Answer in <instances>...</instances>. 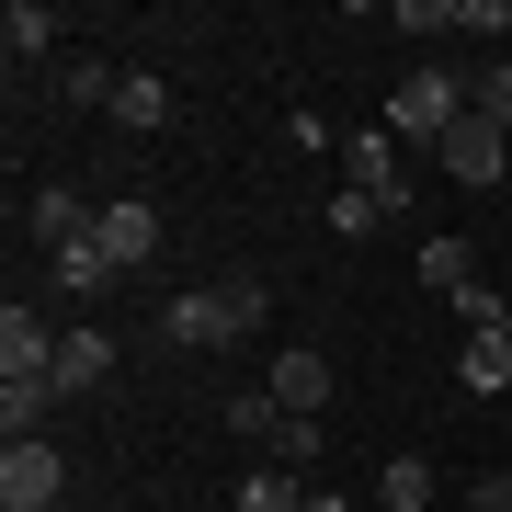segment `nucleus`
Returning a JSON list of instances; mask_svg holds the SVG:
<instances>
[{
	"instance_id": "obj_1",
	"label": "nucleus",
	"mask_w": 512,
	"mask_h": 512,
	"mask_svg": "<svg viewBox=\"0 0 512 512\" xmlns=\"http://www.w3.org/2000/svg\"><path fill=\"white\" fill-rule=\"evenodd\" d=\"M251 330H262V285H251V274L194 285V296L160 308V342H171V353H228V342H251Z\"/></svg>"
},
{
	"instance_id": "obj_2",
	"label": "nucleus",
	"mask_w": 512,
	"mask_h": 512,
	"mask_svg": "<svg viewBox=\"0 0 512 512\" xmlns=\"http://www.w3.org/2000/svg\"><path fill=\"white\" fill-rule=\"evenodd\" d=\"M467 126V80L456 69H410L399 92H387V137H421V148H444Z\"/></svg>"
},
{
	"instance_id": "obj_3",
	"label": "nucleus",
	"mask_w": 512,
	"mask_h": 512,
	"mask_svg": "<svg viewBox=\"0 0 512 512\" xmlns=\"http://www.w3.org/2000/svg\"><path fill=\"white\" fill-rule=\"evenodd\" d=\"M57 490H69V456H57L46 433L0 444V512H57Z\"/></svg>"
},
{
	"instance_id": "obj_4",
	"label": "nucleus",
	"mask_w": 512,
	"mask_h": 512,
	"mask_svg": "<svg viewBox=\"0 0 512 512\" xmlns=\"http://www.w3.org/2000/svg\"><path fill=\"white\" fill-rule=\"evenodd\" d=\"M342 183H353V194H376L387 217H410V160H399V137H387V126H353V148H342Z\"/></svg>"
},
{
	"instance_id": "obj_5",
	"label": "nucleus",
	"mask_w": 512,
	"mask_h": 512,
	"mask_svg": "<svg viewBox=\"0 0 512 512\" xmlns=\"http://www.w3.org/2000/svg\"><path fill=\"white\" fill-rule=\"evenodd\" d=\"M0 387H57V319L0 308Z\"/></svg>"
},
{
	"instance_id": "obj_6",
	"label": "nucleus",
	"mask_w": 512,
	"mask_h": 512,
	"mask_svg": "<svg viewBox=\"0 0 512 512\" xmlns=\"http://www.w3.org/2000/svg\"><path fill=\"white\" fill-rule=\"evenodd\" d=\"M92 239H103V262H114V274H137V262H160V239H171V228H160V205H148V194H114Z\"/></svg>"
},
{
	"instance_id": "obj_7",
	"label": "nucleus",
	"mask_w": 512,
	"mask_h": 512,
	"mask_svg": "<svg viewBox=\"0 0 512 512\" xmlns=\"http://www.w3.org/2000/svg\"><path fill=\"white\" fill-rule=\"evenodd\" d=\"M444 171H456V183H467V194H490V183H501V171H512V137H501V126H490V114H478V103H467V126H456V137H444Z\"/></svg>"
},
{
	"instance_id": "obj_8",
	"label": "nucleus",
	"mask_w": 512,
	"mask_h": 512,
	"mask_svg": "<svg viewBox=\"0 0 512 512\" xmlns=\"http://www.w3.org/2000/svg\"><path fill=\"white\" fill-rule=\"evenodd\" d=\"M23 228H35V251L57 262V251H80V239H92V228H103V205H80L69 183H46L35 205H23Z\"/></svg>"
},
{
	"instance_id": "obj_9",
	"label": "nucleus",
	"mask_w": 512,
	"mask_h": 512,
	"mask_svg": "<svg viewBox=\"0 0 512 512\" xmlns=\"http://www.w3.org/2000/svg\"><path fill=\"white\" fill-rule=\"evenodd\" d=\"M456 376H467V399H501V387H512V319H467Z\"/></svg>"
},
{
	"instance_id": "obj_10",
	"label": "nucleus",
	"mask_w": 512,
	"mask_h": 512,
	"mask_svg": "<svg viewBox=\"0 0 512 512\" xmlns=\"http://www.w3.org/2000/svg\"><path fill=\"white\" fill-rule=\"evenodd\" d=\"M114 126H126V137H160L171 126V80L160 69H114Z\"/></svg>"
},
{
	"instance_id": "obj_11",
	"label": "nucleus",
	"mask_w": 512,
	"mask_h": 512,
	"mask_svg": "<svg viewBox=\"0 0 512 512\" xmlns=\"http://www.w3.org/2000/svg\"><path fill=\"white\" fill-rule=\"evenodd\" d=\"M262 387H274L285 410H308V421H319V399H330V353H308V342H285V353H274V376H262Z\"/></svg>"
},
{
	"instance_id": "obj_12",
	"label": "nucleus",
	"mask_w": 512,
	"mask_h": 512,
	"mask_svg": "<svg viewBox=\"0 0 512 512\" xmlns=\"http://www.w3.org/2000/svg\"><path fill=\"white\" fill-rule=\"evenodd\" d=\"M103 376H114V342H103V330H57V399H92Z\"/></svg>"
},
{
	"instance_id": "obj_13",
	"label": "nucleus",
	"mask_w": 512,
	"mask_h": 512,
	"mask_svg": "<svg viewBox=\"0 0 512 512\" xmlns=\"http://www.w3.org/2000/svg\"><path fill=\"white\" fill-rule=\"evenodd\" d=\"M421 285L467 308V296H478V251H467V239H421Z\"/></svg>"
},
{
	"instance_id": "obj_14",
	"label": "nucleus",
	"mask_w": 512,
	"mask_h": 512,
	"mask_svg": "<svg viewBox=\"0 0 512 512\" xmlns=\"http://www.w3.org/2000/svg\"><path fill=\"white\" fill-rule=\"evenodd\" d=\"M0 46H12V69H35V57L57 46V12L46 0H12V12H0Z\"/></svg>"
},
{
	"instance_id": "obj_15",
	"label": "nucleus",
	"mask_w": 512,
	"mask_h": 512,
	"mask_svg": "<svg viewBox=\"0 0 512 512\" xmlns=\"http://www.w3.org/2000/svg\"><path fill=\"white\" fill-rule=\"evenodd\" d=\"M46 92L69 103V114H92V103H114V69H103V57H57V80H46Z\"/></svg>"
},
{
	"instance_id": "obj_16",
	"label": "nucleus",
	"mask_w": 512,
	"mask_h": 512,
	"mask_svg": "<svg viewBox=\"0 0 512 512\" xmlns=\"http://www.w3.org/2000/svg\"><path fill=\"white\" fill-rule=\"evenodd\" d=\"M46 274H57V296H114V262H103V239H80V251H57Z\"/></svg>"
},
{
	"instance_id": "obj_17",
	"label": "nucleus",
	"mask_w": 512,
	"mask_h": 512,
	"mask_svg": "<svg viewBox=\"0 0 512 512\" xmlns=\"http://www.w3.org/2000/svg\"><path fill=\"white\" fill-rule=\"evenodd\" d=\"M262 456H274L285 478H308V467H319V421H308V410H285V421H274V444H262Z\"/></svg>"
},
{
	"instance_id": "obj_18",
	"label": "nucleus",
	"mask_w": 512,
	"mask_h": 512,
	"mask_svg": "<svg viewBox=\"0 0 512 512\" xmlns=\"http://www.w3.org/2000/svg\"><path fill=\"white\" fill-rule=\"evenodd\" d=\"M274 421H285L274 387H239V399H228V433H239V444H274Z\"/></svg>"
},
{
	"instance_id": "obj_19",
	"label": "nucleus",
	"mask_w": 512,
	"mask_h": 512,
	"mask_svg": "<svg viewBox=\"0 0 512 512\" xmlns=\"http://www.w3.org/2000/svg\"><path fill=\"white\" fill-rule=\"evenodd\" d=\"M376 490H387V512H433V467H421V456H387Z\"/></svg>"
},
{
	"instance_id": "obj_20",
	"label": "nucleus",
	"mask_w": 512,
	"mask_h": 512,
	"mask_svg": "<svg viewBox=\"0 0 512 512\" xmlns=\"http://www.w3.org/2000/svg\"><path fill=\"white\" fill-rule=\"evenodd\" d=\"M239 512H308V490H296L285 467H251L239 478Z\"/></svg>"
},
{
	"instance_id": "obj_21",
	"label": "nucleus",
	"mask_w": 512,
	"mask_h": 512,
	"mask_svg": "<svg viewBox=\"0 0 512 512\" xmlns=\"http://www.w3.org/2000/svg\"><path fill=\"white\" fill-rule=\"evenodd\" d=\"M376 217H387V205H376V194H353V183H342V194L319 205V228H330V239H365Z\"/></svg>"
},
{
	"instance_id": "obj_22",
	"label": "nucleus",
	"mask_w": 512,
	"mask_h": 512,
	"mask_svg": "<svg viewBox=\"0 0 512 512\" xmlns=\"http://www.w3.org/2000/svg\"><path fill=\"white\" fill-rule=\"evenodd\" d=\"M467 103H478V114H490V126L512 137V57H501V69H478V80H467Z\"/></svg>"
},
{
	"instance_id": "obj_23",
	"label": "nucleus",
	"mask_w": 512,
	"mask_h": 512,
	"mask_svg": "<svg viewBox=\"0 0 512 512\" xmlns=\"http://www.w3.org/2000/svg\"><path fill=\"white\" fill-rule=\"evenodd\" d=\"M456 35H512V0H456Z\"/></svg>"
},
{
	"instance_id": "obj_24",
	"label": "nucleus",
	"mask_w": 512,
	"mask_h": 512,
	"mask_svg": "<svg viewBox=\"0 0 512 512\" xmlns=\"http://www.w3.org/2000/svg\"><path fill=\"white\" fill-rule=\"evenodd\" d=\"M308 512H353V501H342V490H308Z\"/></svg>"
},
{
	"instance_id": "obj_25",
	"label": "nucleus",
	"mask_w": 512,
	"mask_h": 512,
	"mask_svg": "<svg viewBox=\"0 0 512 512\" xmlns=\"http://www.w3.org/2000/svg\"><path fill=\"white\" fill-rule=\"evenodd\" d=\"M478 512H512V501H501V490H478Z\"/></svg>"
},
{
	"instance_id": "obj_26",
	"label": "nucleus",
	"mask_w": 512,
	"mask_h": 512,
	"mask_svg": "<svg viewBox=\"0 0 512 512\" xmlns=\"http://www.w3.org/2000/svg\"><path fill=\"white\" fill-rule=\"evenodd\" d=\"M501 501H512V478H501Z\"/></svg>"
}]
</instances>
